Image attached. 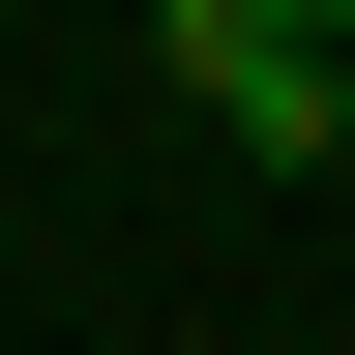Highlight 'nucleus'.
I'll list each match as a JSON object with an SVG mask.
<instances>
[{
    "mask_svg": "<svg viewBox=\"0 0 355 355\" xmlns=\"http://www.w3.org/2000/svg\"><path fill=\"white\" fill-rule=\"evenodd\" d=\"M148 60L207 89V119H237L266 178H326V148H355V60H326V30H296V0H148Z\"/></svg>",
    "mask_w": 355,
    "mask_h": 355,
    "instance_id": "1",
    "label": "nucleus"
},
{
    "mask_svg": "<svg viewBox=\"0 0 355 355\" xmlns=\"http://www.w3.org/2000/svg\"><path fill=\"white\" fill-rule=\"evenodd\" d=\"M296 30H326V60H355V0H296Z\"/></svg>",
    "mask_w": 355,
    "mask_h": 355,
    "instance_id": "2",
    "label": "nucleus"
}]
</instances>
